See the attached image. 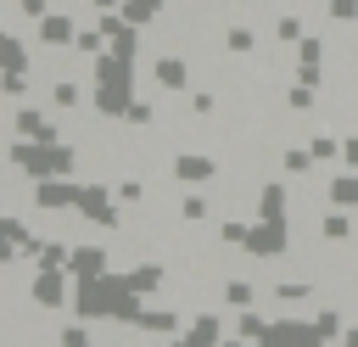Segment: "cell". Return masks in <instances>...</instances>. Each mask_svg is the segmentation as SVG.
Segmentation results:
<instances>
[{
	"label": "cell",
	"mask_w": 358,
	"mask_h": 347,
	"mask_svg": "<svg viewBox=\"0 0 358 347\" xmlns=\"http://www.w3.org/2000/svg\"><path fill=\"white\" fill-rule=\"evenodd\" d=\"M330 207H358V168L330 179Z\"/></svg>",
	"instance_id": "cell-19"
},
{
	"label": "cell",
	"mask_w": 358,
	"mask_h": 347,
	"mask_svg": "<svg viewBox=\"0 0 358 347\" xmlns=\"http://www.w3.org/2000/svg\"><path fill=\"white\" fill-rule=\"evenodd\" d=\"M313 330H319V341H336V336H347V325H341V313H336V308L313 313Z\"/></svg>",
	"instance_id": "cell-23"
},
{
	"label": "cell",
	"mask_w": 358,
	"mask_h": 347,
	"mask_svg": "<svg viewBox=\"0 0 358 347\" xmlns=\"http://www.w3.org/2000/svg\"><path fill=\"white\" fill-rule=\"evenodd\" d=\"M308 291H313V280H285V285H274V297H280V302H302Z\"/></svg>",
	"instance_id": "cell-30"
},
{
	"label": "cell",
	"mask_w": 358,
	"mask_h": 347,
	"mask_svg": "<svg viewBox=\"0 0 358 347\" xmlns=\"http://www.w3.org/2000/svg\"><path fill=\"white\" fill-rule=\"evenodd\" d=\"M324 11H330L336 22H358V0H330Z\"/></svg>",
	"instance_id": "cell-34"
},
{
	"label": "cell",
	"mask_w": 358,
	"mask_h": 347,
	"mask_svg": "<svg viewBox=\"0 0 358 347\" xmlns=\"http://www.w3.org/2000/svg\"><path fill=\"white\" fill-rule=\"evenodd\" d=\"M117 11H123V17H129V22H134V28H145V22H151V17H157V11H162V0H123V6H117Z\"/></svg>",
	"instance_id": "cell-21"
},
{
	"label": "cell",
	"mask_w": 358,
	"mask_h": 347,
	"mask_svg": "<svg viewBox=\"0 0 358 347\" xmlns=\"http://www.w3.org/2000/svg\"><path fill=\"white\" fill-rule=\"evenodd\" d=\"M67 269H73V274H106V252H101V246H73Z\"/></svg>",
	"instance_id": "cell-17"
},
{
	"label": "cell",
	"mask_w": 358,
	"mask_h": 347,
	"mask_svg": "<svg viewBox=\"0 0 358 347\" xmlns=\"http://www.w3.org/2000/svg\"><path fill=\"white\" fill-rule=\"evenodd\" d=\"M34 34H39V45H50V50H73L78 22L62 17V11H39V17H34Z\"/></svg>",
	"instance_id": "cell-6"
},
{
	"label": "cell",
	"mask_w": 358,
	"mask_h": 347,
	"mask_svg": "<svg viewBox=\"0 0 358 347\" xmlns=\"http://www.w3.org/2000/svg\"><path fill=\"white\" fill-rule=\"evenodd\" d=\"M291 246V224L285 218H257L252 229H246V252L252 257H280Z\"/></svg>",
	"instance_id": "cell-4"
},
{
	"label": "cell",
	"mask_w": 358,
	"mask_h": 347,
	"mask_svg": "<svg viewBox=\"0 0 358 347\" xmlns=\"http://www.w3.org/2000/svg\"><path fill=\"white\" fill-rule=\"evenodd\" d=\"M95 112L101 118H129V106H134V84H95Z\"/></svg>",
	"instance_id": "cell-8"
},
{
	"label": "cell",
	"mask_w": 358,
	"mask_h": 347,
	"mask_svg": "<svg viewBox=\"0 0 358 347\" xmlns=\"http://www.w3.org/2000/svg\"><path fill=\"white\" fill-rule=\"evenodd\" d=\"M140 196H145L140 179H123V185H117V201H140Z\"/></svg>",
	"instance_id": "cell-40"
},
{
	"label": "cell",
	"mask_w": 358,
	"mask_h": 347,
	"mask_svg": "<svg viewBox=\"0 0 358 347\" xmlns=\"http://www.w3.org/2000/svg\"><path fill=\"white\" fill-rule=\"evenodd\" d=\"M11 6H17V11H28V17H39V11H45V0H11Z\"/></svg>",
	"instance_id": "cell-43"
},
{
	"label": "cell",
	"mask_w": 358,
	"mask_h": 347,
	"mask_svg": "<svg viewBox=\"0 0 358 347\" xmlns=\"http://www.w3.org/2000/svg\"><path fill=\"white\" fill-rule=\"evenodd\" d=\"M246 229H252V224H241V218H224V229H218V235H224L229 246H246Z\"/></svg>",
	"instance_id": "cell-33"
},
{
	"label": "cell",
	"mask_w": 358,
	"mask_h": 347,
	"mask_svg": "<svg viewBox=\"0 0 358 347\" xmlns=\"http://www.w3.org/2000/svg\"><path fill=\"white\" fill-rule=\"evenodd\" d=\"M308 146H313V157H319V162H330V157H341V140H336V134H313Z\"/></svg>",
	"instance_id": "cell-29"
},
{
	"label": "cell",
	"mask_w": 358,
	"mask_h": 347,
	"mask_svg": "<svg viewBox=\"0 0 358 347\" xmlns=\"http://www.w3.org/2000/svg\"><path fill=\"white\" fill-rule=\"evenodd\" d=\"M50 101H56V106H78V84H67V78H62V84L50 90Z\"/></svg>",
	"instance_id": "cell-35"
},
{
	"label": "cell",
	"mask_w": 358,
	"mask_h": 347,
	"mask_svg": "<svg viewBox=\"0 0 358 347\" xmlns=\"http://www.w3.org/2000/svg\"><path fill=\"white\" fill-rule=\"evenodd\" d=\"M224 302L229 308H252V285L246 280H224Z\"/></svg>",
	"instance_id": "cell-27"
},
{
	"label": "cell",
	"mask_w": 358,
	"mask_h": 347,
	"mask_svg": "<svg viewBox=\"0 0 358 347\" xmlns=\"http://www.w3.org/2000/svg\"><path fill=\"white\" fill-rule=\"evenodd\" d=\"M274 34H280L285 45H296V39H302V17H280V22H274Z\"/></svg>",
	"instance_id": "cell-31"
},
{
	"label": "cell",
	"mask_w": 358,
	"mask_h": 347,
	"mask_svg": "<svg viewBox=\"0 0 358 347\" xmlns=\"http://www.w3.org/2000/svg\"><path fill=\"white\" fill-rule=\"evenodd\" d=\"M319 235H324V241H347V235H352V224H347V207H336V213L319 224Z\"/></svg>",
	"instance_id": "cell-25"
},
{
	"label": "cell",
	"mask_w": 358,
	"mask_h": 347,
	"mask_svg": "<svg viewBox=\"0 0 358 347\" xmlns=\"http://www.w3.org/2000/svg\"><path fill=\"white\" fill-rule=\"evenodd\" d=\"M179 213H185L190 224H201V218H207V201H201V196H185V201H179Z\"/></svg>",
	"instance_id": "cell-37"
},
{
	"label": "cell",
	"mask_w": 358,
	"mask_h": 347,
	"mask_svg": "<svg viewBox=\"0 0 358 347\" xmlns=\"http://www.w3.org/2000/svg\"><path fill=\"white\" fill-rule=\"evenodd\" d=\"M123 280H129V285H134L140 297H151V291H157V285L168 280V269H162V263H134V269H129Z\"/></svg>",
	"instance_id": "cell-14"
},
{
	"label": "cell",
	"mask_w": 358,
	"mask_h": 347,
	"mask_svg": "<svg viewBox=\"0 0 358 347\" xmlns=\"http://www.w3.org/2000/svg\"><path fill=\"white\" fill-rule=\"evenodd\" d=\"M313 90H319V84H302V78H296V84H291V95H285V101H291V112H308V106H313Z\"/></svg>",
	"instance_id": "cell-28"
},
{
	"label": "cell",
	"mask_w": 358,
	"mask_h": 347,
	"mask_svg": "<svg viewBox=\"0 0 358 347\" xmlns=\"http://www.w3.org/2000/svg\"><path fill=\"white\" fill-rule=\"evenodd\" d=\"M268 330H274V319H263L257 308H241L235 313V336L241 341H268Z\"/></svg>",
	"instance_id": "cell-13"
},
{
	"label": "cell",
	"mask_w": 358,
	"mask_h": 347,
	"mask_svg": "<svg viewBox=\"0 0 358 347\" xmlns=\"http://www.w3.org/2000/svg\"><path fill=\"white\" fill-rule=\"evenodd\" d=\"M0 246H17V252H34V235H28V224H22L17 213H6V218H0Z\"/></svg>",
	"instance_id": "cell-16"
},
{
	"label": "cell",
	"mask_w": 358,
	"mask_h": 347,
	"mask_svg": "<svg viewBox=\"0 0 358 347\" xmlns=\"http://www.w3.org/2000/svg\"><path fill=\"white\" fill-rule=\"evenodd\" d=\"M341 157H347V168H358V134H347V140H341Z\"/></svg>",
	"instance_id": "cell-42"
},
{
	"label": "cell",
	"mask_w": 358,
	"mask_h": 347,
	"mask_svg": "<svg viewBox=\"0 0 358 347\" xmlns=\"http://www.w3.org/2000/svg\"><path fill=\"white\" fill-rule=\"evenodd\" d=\"M313 162H319V157H313V146H291V151L280 157V168H285V174H308Z\"/></svg>",
	"instance_id": "cell-22"
},
{
	"label": "cell",
	"mask_w": 358,
	"mask_h": 347,
	"mask_svg": "<svg viewBox=\"0 0 358 347\" xmlns=\"http://www.w3.org/2000/svg\"><path fill=\"white\" fill-rule=\"evenodd\" d=\"M151 118H157V112H151V101H134V106H129V118H123V123H134V129H145V123H151Z\"/></svg>",
	"instance_id": "cell-36"
},
{
	"label": "cell",
	"mask_w": 358,
	"mask_h": 347,
	"mask_svg": "<svg viewBox=\"0 0 358 347\" xmlns=\"http://www.w3.org/2000/svg\"><path fill=\"white\" fill-rule=\"evenodd\" d=\"M67 280H73V269L67 263H39V274H34V302L39 308H67L73 297H67Z\"/></svg>",
	"instance_id": "cell-3"
},
{
	"label": "cell",
	"mask_w": 358,
	"mask_h": 347,
	"mask_svg": "<svg viewBox=\"0 0 358 347\" xmlns=\"http://www.w3.org/2000/svg\"><path fill=\"white\" fill-rule=\"evenodd\" d=\"M34 207H45V213H67V207H78V185H73V174L34 179Z\"/></svg>",
	"instance_id": "cell-5"
},
{
	"label": "cell",
	"mask_w": 358,
	"mask_h": 347,
	"mask_svg": "<svg viewBox=\"0 0 358 347\" xmlns=\"http://www.w3.org/2000/svg\"><path fill=\"white\" fill-rule=\"evenodd\" d=\"M213 174H218V162L201 157V151H179V157H173V179H179V185H207Z\"/></svg>",
	"instance_id": "cell-9"
},
{
	"label": "cell",
	"mask_w": 358,
	"mask_h": 347,
	"mask_svg": "<svg viewBox=\"0 0 358 347\" xmlns=\"http://www.w3.org/2000/svg\"><path fill=\"white\" fill-rule=\"evenodd\" d=\"M347 341H352V347H358V325H347Z\"/></svg>",
	"instance_id": "cell-44"
},
{
	"label": "cell",
	"mask_w": 358,
	"mask_h": 347,
	"mask_svg": "<svg viewBox=\"0 0 358 347\" xmlns=\"http://www.w3.org/2000/svg\"><path fill=\"white\" fill-rule=\"evenodd\" d=\"M296 78H302V84H319V78H324V62H296Z\"/></svg>",
	"instance_id": "cell-38"
},
{
	"label": "cell",
	"mask_w": 358,
	"mask_h": 347,
	"mask_svg": "<svg viewBox=\"0 0 358 347\" xmlns=\"http://www.w3.org/2000/svg\"><path fill=\"white\" fill-rule=\"evenodd\" d=\"M90 78H95V84H134V62L106 45L101 56H90Z\"/></svg>",
	"instance_id": "cell-7"
},
{
	"label": "cell",
	"mask_w": 358,
	"mask_h": 347,
	"mask_svg": "<svg viewBox=\"0 0 358 347\" xmlns=\"http://www.w3.org/2000/svg\"><path fill=\"white\" fill-rule=\"evenodd\" d=\"M34 257H39V263H67L73 246H62V241H34Z\"/></svg>",
	"instance_id": "cell-26"
},
{
	"label": "cell",
	"mask_w": 358,
	"mask_h": 347,
	"mask_svg": "<svg viewBox=\"0 0 358 347\" xmlns=\"http://www.w3.org/2000/svg\"><path fill=\"white\" fill-rule=\"evenodd\" d=\"M73 213H84L95 229H117V190H106V185H78V207Z\"/></svg>",
	"instance_id": "cell-2"
},
{
	"label": "cell",
	"mask_w": 358,
	"mask_h": 347,
	"mask_svg": "<svg viewBox=\"0 0 358 347\" xmlns=\"http://www.w3.org/2000/svg\"><path fill=\"white\" fill-rule=\"evenodd\" d=\"M134 330H151V336H179V313H168V308H145Z\"/></svg>",
	"instance_id": "cell-18"
},
{
	"label": "cell",
	"mask_w": 358,
	"mask_h": 347,
	"mask_svg": "<svg viewBox=\"0 0 358 347\" xmlns=\"http://www.w3.org/2000/svg\"><path fill=\"white\" fill-rule=\"evenodd\" d=\"M190 106H196V112H201V118H207V112H213V106H218V101H213V95H207V90H196V95H190Z\"/></svg>",
	"instance_id": "cell-41"
},
{
	"label": "cell",
	"mask_w": 358,
	"mask_h": 347,
	"mask_svg": "<svg viewBox=\"0 0 358 347\" xmlns=\"http://www.w3.org/2000/svg\"><path fill=\"white\" fill-rule=\"evenodd\" d=\"M0 62H6V67H28V45H22L17 34H6V39H0Z\"/></svg>",
	"instance_id": "cell-24"
},
{
	"label": "cell",
	"mask_w": 358,
	"mask_h": 347,
	"mask_svg": "<svg viewBox=\"0 0 358 347\" xmlns=\"http://www.w3.org/2000/svg\"><path fill=\"white\" fill-rule=\"evenodd\" d=\"M224 45H229V50H252V45H257V34H252V28H229V34H224Z\"/></svg>",
	"instance_id": "cell-32"
},
{
	"label": "cell",
	"mask_w": 358,
	"mask_h": 347,
	"mask_svg": "<svg viewBox=\"0 0 358 347\" xmlns=\"http://www.w3.org/2000/svg\"><path fill=\"white\" fill-rule=\"evenodd\" d=\"M151 73H157V84H162L168 95H179V90L190 84V67H185L179 56H157V67H151Z\"/></svg>",
	"instance_id": "cell-11"
},
{
	"label": "cell",
	"mask_w": 358,
	"mask_h": 347,
	"mask_svg": "<svg viewBox=\"0 0 358 347\" xmlns=\"http://www.w3.org/2000/svg\"><path fill=\"white\" fill-rule=\"evenodd\" d=\"M123 291V274H73V313L78 319H112V302Z\"/></svg>",
	"instance_id": "cell-1"
},
{
	"label": "cell",
	"mask_w": 358,
	"mask_h": 347,
	"mask_svg": "<svg viewBox=\"0 0 358 347\" xmlns=\"http://www.w3.org/2000/svg\"><path fill=\"white\" fill-rule=\"evenodd\" d=\"M257 218H285V185H263L257 190Z\"/></svg>",
	"instance_id": "cell-20"
},
{
	"label": "cell",
	"mask_w": 358,
	"mask_h": 347,
	"mask_svg": "<svg viewBox=\"0 0 358 347\" xmlns=\"http://www.w3.org/2000/svg\"><path fill=\"white\" fill-rule=\"evenodd\" d=\"M84 341H90L84 325H67V330H62V347H84Z\"/></svg>",
	"instance_id": "cell-39"
},
{
	"label": "cell",
	"mask_w": 358,
	"mask_h": 347,
	"mask_svg": "<svg viewBox=\"0 0 358 347\" xmlns=\"http://www.w3.org/2000/svg\"><path fill=\"white\" fill-rule=\"evenodd\" d=\"M185 341H190V347H213V341H224V319H218V313H196L190 330H185Z\"/></svg>",
	"instance_id": "cell-12"
},
{
	"label": "cell",
	"mask_w": 358,
	"mask_h": 347,
	"mask_svg": "<svg viewBox=\"0 0 358 347\" xmlns=\"http://www.w3.org/2000/svg\"><path fill=\"white\" fill-rule=\"evenodd\" d=\"M11 129H17V134H56V123H50V118H45L39 106H17Z\"/></svg>",
	"instance_id": "cell-15"
},
{
	"label": "cell",
	"mask_w": 358,
	"mask_h": 347,
	"mask_svg": "<svg viewBox=\"0 0 358 347\" xmlns=\"http://www.w3.org/2000/svg\"><path fill=\"white\" fill-rule=\"evenodd\" d=\"M302 341H319L313 319H308V325H302V319H274V330H268V347H302Z\"/></svg>",
	"instance_id": "cell-10"
}]
</instances>
